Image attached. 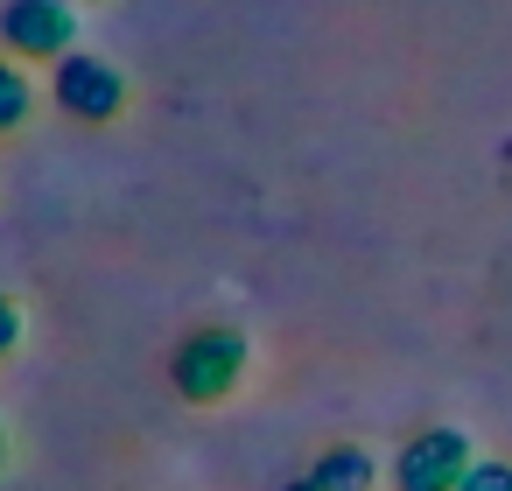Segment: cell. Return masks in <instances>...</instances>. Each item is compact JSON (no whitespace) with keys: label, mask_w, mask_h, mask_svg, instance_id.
Returning a JSON list of instances; mask_svg holds the SVG:
<instances>
[{"label":"cell","mask_w":512,"mask_h":491,"mask_svg":"<svg viewBox=\"0 0 512 491\" xmlns=\"http://www.w3.org/2000/svg\"><path fill=\"white\" fill-rule=\"evenodd\" d=\"M246 365H253V337H246L239 323H197V330L176 344V358H169V386H176L190 407H218V400L239 393Z\"/></svg>","instance_id":"obj_1"},{"label":"cell","mask_w":512,"mask_h":491,"mask_svg":"<svg viewBox=\"0 0 512 491\" xmlns=\"http://www.w3.org/2000/svg\"><path fill=\"white\" fill-rule=\"evenodd\" d=\"M50 99H57L71 120H85V127H113V120L127 113V78H120L106 57L71 50L64 64H50Z\"/></svg>","instance_id":"obj_2"},{"label":"cell","mask_w":512,"mask_h":491,"mask_svg":"<svg viewBox=\"0 0 512 491\" xmlns=\"http://www.w3.org/2000/svg\"><path fill=\"white\" fill-rule=\"evenodd\" d=\"M0 43L15 64H64L78 43V8L71 0H8L0 8Z\"/></svg>","instance_id":"obj_3"},{"label":"cell","mask_w":512,"mask_h":491,"mask_svg":"<svg viewBox=\"0 0 512 491\" xmlns=\"http://www.w3.org/2000/svg\"><path fill=\"white\" fill-rule=\"evenodd\" d=\"M470 463H477L470 435L449 428V421H435V428H421V435L400 442V456H393V491H456Z\"/></svg>","instance_id":"obj_4"},{"label":"cell","mask_w":512,"mask_h":491,"mask_svg":"<svg viewBox=\"0 0 512 491\" xmlns=\"http://www.w3.org/2000/svg\"><path fill=\"white\" fill-rule=\"evenodd\" d=\"M309 491H379V463L358 442H337L309 463Z\"/></svg>","instance_id":"obj_5"},{"label":"cell","mask_w":512,"mask_h":491,"mask_svg":"<svg viewBox=\"0 0 512 491\" xmlns=\"http://www.w3.org/2000/svg\"><path fill=\"white\" fill-rule=\"evenodd\" d=\"M29 113H36V78H29V64L0 57V134H22Z\"/></svg>","instance_id":"obj_6"},{"label":"cell","mask_w":512,"mask_h":491,"mask_svg":"<svg viewBox=\"0 0 512 491\" xmlns=\"http://www.w3.org/2000/svg\"><path fill=\"white\" fill-rule=\"evenodd\" d=\"M456 491H512V463H505V456H477Z\"/></svg>","instance_id":"obj_7"},{"label":"cell","mask_w":512,"mask_h":491,"mask_svg":"<svg viewBox=\"0 0 512 491\" xmlns=\"http://www.w3.org/2000/svg\"><path fill=\"white\" fill-rule=\"evenodd\" d=\"M22 337H29V330H22L15 295H0V358H15V351H22Z\"/></svg>","instance_id":"obj_8"},{"label":"cell","mask_w":512,"mask_h":491,"mask_svg":"<svg viewBox=\"0 0 512 491\" xmlns=\"http://www.w3.org/2000/svg\"><path fill=\"white\" fill-rule=\"evenodd\" d=\"M0 470H8V421H0Z\"/></svg>","instance_id":"obj_9"},{"label":"cell","mask_w":512,"mask_h":491,"mask_svg":"<svg viewBox=\"0 0 512 491\" xmlns=\"http://www.w3.org/2000/svg\"><path fill=\"white\" fill-rule=\"evenodd\" d=\"M281 491H309V477H295V484H281Z\"/></svg>","instance_id":"obj_10"}]
</instances>
